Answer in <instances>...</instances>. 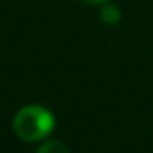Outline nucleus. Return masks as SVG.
Masks as SVG:
<instances>
[{
	"mask_svg": "<svg viewBox=\"0 0 153 153\" xmlns=\"http://www.w3.org/2000/svg\"><path fill=\"white\" fill-rule=\"evenodd\" d=\"M54 128V116L41 105H25L14 116V132L23 142L45 140Z\"/></svg>",
	"mask_w": 153,
	"mask_h": 153,
	"instance_id": "1",
	"label": "nucleus"
},
{
	"mask_svg": "<svg viewBox=\"0 0 153 153\" xmlns=\"http://www.w3.org/2000/svg\"><path fill=\"white\" fill-rule=\"evenodd\" d=\"M120 10L114 6V4H105L101 8V22L107 23V25H116L120 22Z\"/></svg>",
	"mask_w": 153,
	"mask_h": 153,
	"instance_id": "2",
	"label": "nucleus"
},
{
	"mask_svg": "<svg viewBox=\"0 0 153 153\" xmlns=\"http://www.w3.org/2000/svg\"><path fill=\"white\" fill-rule=\"evenodd\" d=\"M37 153H70V151H68V147L64 146L62 142H58V140H49V142H45L39 147Z\"/></svg>",
	"mask_w": 153,
	"mask_h": 153,
	"instance_id": "3",
	"label": "nucleus"
},
{
	"mask_svg": "<svg viewBox=\"0 0 153 153\" xmlns=\"http://www.w3.org/2000/svg\"><path fill=\"white\" fill-rule=\"evenodd\" d=\"M83 2H87V4H103V2H107V0H83Z\"/></svg>",
	"mask_w": 153,
	"mask_h": 153,
	"instance_id": "4",
	"label": "nucleus"
}]
</instances>
